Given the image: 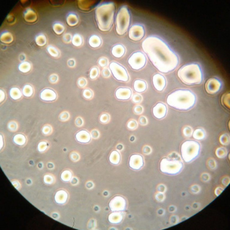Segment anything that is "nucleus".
I'll list each match as a JSON object with an SVG mask.
<instances>
[{"label": "nucleus", "instance_id": "obj_9", "mask_svg": "<svg viewBox=\"0 0 230 230\" xmlns=\"http://www.w3.org/2000/svg\"><path fill=\"white\" fill-rule=\"evenodd\" d=\"M110 71L114 77L118 80L127 82L129 80V76L127 70L120 64L116 62H112L110 65Z\"/></svg>", "mask_w": 230, "mask_h": 230}, {"label": "nucleus", "instance_id": "obj_22", "mask_svg": "<svg viewBox=\"0 0 230 230\" xmlns=\"http://www.w3.org/2000/svg\"><path fill=\"white\" fill-rule=\"evenodd\" d=\"M134 88L136 92L141 93L146 90L147 85L144 81L140 80H137L134 82Z\"/></svg>", "mask_w": 230, "mask_h": 230}, {"label": "nucleus", "instance_id": "obj_12", "mask_svg": "<svg viewBox=\"0 0 230 230\" xmlns=\"http://www.w3.org/2000/svg\"><path fill=\"white\" fill-rule=\"evenodd\" d=\"M221 83L217 78H212L208 81L205 84V89L210 94L218 93L221 89Z\"/></svg>", "mask_w": 230, "mask_h": 230}, {"label": "nucleus", "instance_id": "obj_52", "mask_svg": "<svg viewBox=\"0 0 230 230\" xmlns=\"http://www.w3.org/2000/svg\"><path fill=\"white\" fill-rule=\"evenodd\" d=\"M75 124L77 126H81L83 124V121L82 120V119L80 118H77L75 120Z\"/></svg>", "mask_w": 230, "mask_h": 230}, {"label": "nucleus", "instance_id": "obj_43", "mask_svg": "<svg viewBox=\"0 0 230 230\" xmlns=\"http://www.w3.org/2000/svg\"><path fill=\"white\" fill-rule=\"evenodd\" d=\"M8 128H9L10 130L13 131H16L17 128V124L15 122H10L8 124Z\"/></svg>", "mask_w": 230, "mask_h": 230}, {"label": "nucleus", "instance_id": "obj_18", "mask_svg": "<svg viewBox=\"0 0 230 230\" xmlns=\"http://www.w3.org/2000/svg\"><path fill=\"white\" fill-rule=\"evenodd\" d=\"M77 140L81 143H88L91 140L90 134L86 130H81L75 135Z\"/></svg>", "mask_w": 230, "mask_h": 230}, {"label": "nucleus", "instance_id": "obj_49", "mask_svg": "<svg viewBox=\"0 0 230 230\" xmlns=\"http://www.w3.org/2000/svg\"><path fill=\"white\" fill-rule=\"evenodd\" d=\"M50 80L51 82H53V83H55L56 82L57 80H58V77L57 75H55V74H53L52 75H51L50 77Z\"/></svg>", "mask_w": 230, "mask_h": 230}, {"label": "nucleus", "instance_id": "obj_23", "mask_svg": "<svg viewBox=\"0 0 230 230\" xmlns=\"http://www.w3.org/2000/svg\"><path fill=\"white\" fill-rule=\"evenodd\" d=\"M89 43L90 46L93 48H96L99 47L101 44V40L97 35H93L90 37L89 40Z\"/></svg>", "mask_w": 230, "mask_h": 230}, {"label": "nucleus", "instance_id": "obj_29", "mask_svg": "<svg viewBox=\"0 0 230 230\" xmlns=\"http://www.w3.org/2000/svg\"><path fill=\"white\" fill-rule=\"evenodd\" d=\"M0 39L3 43H10L13 41V37L9 32H5L1 34Z\"/></svg>", "mask_w": 230, "mask_h": 230}, {"label": "nucleus", "instance_id": "obj_50", "mask_svg": "<svg viewBox=\"0 0 230 230\" xmlns=\"http://www.w3.org/2000/svg\"><path fill=\"white\" fill-rule=\"evenodd\" d=\"M71 159H72L73 160H74V161H76V160H77L79 159V155H78L77 154L74 152V153H72V154H71Z\"/></svg>", "mask_w": 230, "mask_h": 230}, {"label": "nucleus", "instance_id": "obj_24", "mask_svg": "<svg viewBox=\"0 0 230 230\" xmlns=\"http://www.w3.org/2000/svg\"><path fill=\"white\" fill-rule=\"evenodd\" d=\"M120 160L119 152L117 151H113L111 152L110 156V161L113 165H118Z\"/></svg>", "mask_w": 230, "mask_h": 230}, {"label": "nucleus", "instance_id": "obj_39", "mask_svg": "<svg viewBox=\"0 0 230 230\" xmlns=\"http://www.w3.org/2000/svg\"><path fill=\"white\" fill-rule=\"evenodd\" d=\"M99 75V70L96 67H94L90 70V77L91 79L96 78Z\"/></svg>", "mask_w": 230, "mask_h": 230}, {"label": "nucleus", "instance_id": "obj_30", "mask_svg": "<svg viewBox=\"0 0 230 230\" xmlns=\"http://www.w3.org/2000/svg\"><path fill=\"white\" fill-rule=\"evenodd\" d=\"M31 66L30 63L27 62H22L19 66V69L22 73H27L30 70Z\"/></svg>", "mask_w": 230, "mask_h": 230}, {"label": "nucleus", "instance_id": "obj_31", "mask_svg": "<svg viewBox=\"0 0 230 230\" xmlns=\"http://www.w3.org/2000/svg\"><path fill=\"white\" fill-rule=\"evenodd\" d=\"M33 91L32 87L29 85H25L22 89L23 95L25 97H30L33 94Z\"/></svg>", "mask_w": 230, "mask_h": 230}, {"label": "nucleus", "instance_id": "obj_40", "mask_svg": "<svg viewBox=\"0 0 230 230\" xmlns=\"http://www.w3.org/2000/svg\"><path fill=\"white\" fill-rule=\"evenodd\" d=\"M44 181L47 184H51L54 182V178L50 175H46L44 177Z\"/></svg>", "mask_w": 230, "mask_h": 230}, {"label": "nucleus", "instance_id": "obj_41", "mask_svg": "<svg viewBox=\"0 0 230 230\" xmlns=\"http://www.w3.org/2000/svg\"><path fill=\"white\" fill-rule=\"evenodd\" d=\"M83 95L86 99H89L93 96V93H92L91 90H89V89H85L83 92Z\"/></svg>", "mask_w": 230, "mask_h": 230}, {"label": "nucleus", "instance_id": "obj_42", "mask_svg": "<svg viewBox=\"0 0 230 230\" xmlns=\"http://www.w3.org/2000/svg\"><path fill=\"white\" fill-rule=\"evenodd\" d=\"M59 118H60V119L63 121L68 120V119L69 118V114L66 112H63L60 114Z\"/></svg>", "mask_w": 230, "mask_h": 230}, {"label": "nucleus", "instance_id": "obj_2", "mask_svg": "<svg viewBox=\"0 0 230 230\" xmlns=\"http://www.w3.org/2000/svg\"><path fill=\"white\" fill-rule=\"evenodd\" d=\"M196 97L190 90L179 89L170 94L166 102L170 107L178 110H189L196 104Z\"/></svg>", "mask_w": 230, "mask_h": 230}, {"label": "nucleus", "instance_id": "obj_20", "mask_svg": "<svg viewBox=\"0 0 230 230\" xmlns=\"http://www.w3.org/2000/svg\"><path fill=\"white\" fill-rule=\"evenodd\" d=\"M123 218V214L120 212H113L110 213L108 218V220L110 223L119 224L121 222Z\"/></svg>", "mask_w": 230, "mask_h": 230}, {"label": "nucleus", "instance_id": "obj_6", "mask_svg": "<svg viewBox=\"0 0 230 230\" xmlns=\"http://www.w3.org/2000/svg\"><path fill=\"white\" fill-rule=\"evenodd\" d=\"M200 144L194 140H187L181 146V155L185 162L194 160L199 155Z\"/></svg>", "mask_w": 230, "mask_h": 230}, {"label": "nucleus", "instance_id": "obj_26", "mask_svg": "<svg viewBox=\"0 0 230 230\" xmlns=\"http://www.w3.org/2000/svg\"><path fill=\"white\" fill-rule=\"evenodd\" d=\"M13 141L17 145L22 146L26 143V138L24 135L19 134L13 137Z\"/></svg>", "mask_w": 230, "mask_h": 230}, {"label": "nucleus", "instance_id": "obj_13", "mask_svg": "<svg viewBox=\"0 0 230 230\" xmlns=\"http://www.w3.org/2000/svg\"><path fill=\"white\" fill-rule=\"evenodd\" d=\"M144 164L143 157L139 154L131 155L129 162V165L131 169L135 170H140Z\"/></svg>", "mask_w": 230, "mask_h": 230}, {"label": "nucleus", "instance_id": "obj_17", "mask_svg": "<svg viewBox=\"0 0 230 230\" xmlns=\"http://www.w3.org/2000/svg\"><path fill=\"white\" fill-rule=\"evenodd\" d=\"M40 98L43 101H52L57 99L56 93L52 89H45L40 93Z\"/></svg>", "mask_w": 230, "mask_h": 230}, {"label": "nucleus", "instance_id": "obj_11", "mask_svg": "<svg viewBox=\"0 0 230 230\" xmlns=\"http://www.w3.org/2000/svg\"><path fill=\"white\" fill-rule=\"evenodd\" d=\"M145 30L143 25L140 24L133 25L129 30L128 36L130 39L134 41H139L143 38Z\"/></svg>", "mask_w": 230, "mask_h": 230}, {"label": "nucleus", "instance_id": "obj_16", "mask_svg": "<svg viewBox=\"0 0 230 230\" xmlns=\"http://www.w3.org/2000/svg\"><path fill=\"white\" fill-rule=\"evenodd\" d=\"M132 91L128 88H120L116 91L115 95L118 99L121 100H128L130 99Z\"/></svg>", "mask_w": 230, "mask_h": 230}, {"label": "nucleus", "instance_id": "obj_1", "mask_svg": "<svg viewBox=\"0 0 230 230\" xmlns=\"http://www.w3.org/2000/svg\"><path fill=\"white\" fill-rule=\"evenodd\" d=\"M141 47L154 66L162 73L172 71L179 64L177 54L166 42L157 36L147 37L143 41Z\"/></svg>", "mask_w": 230, "mask_h": 230}, {"label": "nucleus", "instance_id": "obj_53", "mask_svg": "<svg viewBox=\"0 0 230 230\" xmlns=\"http://www.w3.org/2000/svg\"><path fill=\"white\" fill-rule=\"evenodd\" d=\"M133 100L135 102H140V101L141 100V97L139 95H135L133 97Z\"/></svg>", "mask_w": 230, "mask_h": 230}, {"label": "nucleus", "instance_id": "obj_56", "mask_svg": "<svg viewBox=\"0 0 230 230\" xmlns=\"http://www.w3.org/2000/svg\"><path fill=\"white\" fill-rule=\"evenodd\" d=\"M0 101L1 102H2L4 99H5V93H4V91L2 90H0Z\"/></svg>", "mask_w": 230, "mask_h": 230}, {"label": "nucleus", "instance_id": "obj_8", "mask_svg": "<svg viewBox=\"0 0 230 230\" xmlns=\"http://www.w3.org/2000/svg\"><path fill=\"white\" fill-rule=\"evenodd\" d=\"M146 60V57L144 54L140 51H137L131 56L128 59V63L132 69L140 70L145 66Z\"/></svg>", "mask_w": 230, "mask_h": 230}, {"label": "nucleus", "instance_id": "obj_7", "mask_svg": "<svg viewBox=\"0 0 230 230\" xmlns=\"http://www.w3.org/2000/svg\"><path fill=\"white\" fill-rule=\"evenodd\" d=\"M183 168V164L180 160L170 158H163L160 163L162 172L168 175H176L180 173Z\"/></svg>", "mask_w": 230, "mask_h": 230}, {"label": "nucleus", "instance_id": "obj_44", "mask_svg": "<svg viewBox=\"0 0 230 230\" xmlns=\"http://www.w3.org/2000/svg\"><path fill=\"white\" fill-rule=\"evenodd\" d=\"M109 120V116L107 114H104L100 117V121L102 123H105Z\"/></svg>", "mask_w": 230, "mask_h": 230}, {"label": "nucleus", "instance_id": "obj_25", "mask_svg": "<svg viewBox=\"0 0 230 230\" xmlns=\"http://www.w3.org/2000/svg\"><path fill=\"white\" fill-rule=\"evenodd\" d=\"M24 18L27 21L33 22L36 20L37 17H36L35 13H34V12L33 10H31L30 9H28L26 10V12L25 13Z\"/></svg>", "mask_w": 230, "mask_h": 230}, {"label": "nucleus", "instance_id": "obj_21", "mask_svg": "<svg viewBox=\"0 0 230 230\" xmlns=\"http://www.w3.org/2000/svg\"><path fill=\"white\" fill-rule=\"evenodd\" d=\"M125 48L121 44H117L113 47L112 49V54L116 58H121L125 54Z\"/></svg>", "mask_w": 230, "mask_h": 230}, {"label": "nucleus", "instance_id": "obj_10", "mask_svg": "<svg viewBox=\"0 0 230 230\" xmlns=\"http://www.w3.org/2000/svg\"><path fill=\"white\" fill-rule=\"evenodd\" d=\"M109 206L112 212H121L126 210L127 202L124 197L117 196L111 200Z\"/></svg>", "mask_w": 230, "mask_h": 230}, {"label": "nucleus", "instance_id": "obj_28", "mask_svg": "<svg viewBox=\"0 0 230 230\" xmlns=\"http://www.w3.org/2000/svg\"><path fill=\"white\" fill-rule=\"evenodd\" d=\"M67 24L70 26H74L78 22V19L74 13H70L67 17Z\"/></svg>", "mask_w": 230, "mask_h": 230}, {"label": "nucleus", "instance_id": "obj_36", "mask_svg": "<svg viewBox=\"0 0 230 230\" xmlns=\"http://www.w3.org/2000/svg\"><path fill=\"white\" fill-rule=\"evenodd\" d=\"M53 30L57 34L60 35L63 32L65 28L63 25L60 23H55L53 25Z\"/></svg>", "mask_w": 230, "mask_h": 230}, {"label": "nucleus", "instance_id": "obj_27", "mask_svg": "<svg viewBox=\"0 0 230 230\" xmlns=\"http://www.w3.org/2000/svg\"><path fill=\"white\" fill-rule=\"evenodd\" d=\"M9 94L13 100H18L21 98L22 94L20 89L17 88H12L10 89Z\"/></svg>", "mask_w": 230, "mask_h": 230}, {"label": "nucleus", "instance_id": "obj_19", "mask_svg": "<svg viewBox=\"0 0 230 230\" xmlns=\"http://www.w3.org/2000/svg\"><path fill=\"white\" fill-rule=\"evenodd\" d=\"M68 198L67 193L65 190H60L58 191L55 195V201L59 204H65Z\"/></svg>", "mask_w": 230, "mask_h": 230}, {"label": "nucleus", "instance_id": "obj_45", "mask_svg": "<svg viewBox=\"0 0 230 230\" xmlns=\"http://www.w3.org/2000/svg\"><path fill=\"white\" fill-rule=\"evenodd\" d=\"M136 127V123L135 121H130L128 123V127L131 130H134Z\"/></svg>", "mask_w": 230, "mask_h": 230}, {"label": "nucleus", "instance_id": "obj_32", "mask_svg": "<svg viewBox=\"0 0 230 230\" xmlns=\"http://www.w3.org/2000/svg\"><path fill=\"white\" fill-rule=\"evenodd\" d=\"M35 40H36V44L39 46H43L46 44V42H47L46 38L43 34H40L38 36H37L36 37Z\"/></svg>", "mask_w": 230, "mask_h": 230}, {"label": "nucleus", "instance_id": "obj_3", "mask_svg": "<svg viewBox=\"0 0 230 230\" xmlns=\"http://www.w3.org/2000/svg\"><path fill=\"white\" fill-rule=\"evenodd\" d=\"M115 6L112 2H104L96 9V19L100 30L104 32L110 29L114 20Z\"/></svg>", "mask_w": 230, "mask_h": 230}, {"label": "nucleus", "instance_id": "obj_58", "mask_svg": "<svg viewBox=\"0 0 230 230\" xmlns=\"http://www.w3.org/2000/svg\"><path fill=\"white\" fill-rule=\"evenodd\" d=\"M1 149L2 147V146H3V139H2V135H1Z\"/></svg>", "mask_w": 230, "mask_h": 230}, {"label": "nucleus", "instance_id": "obj_37", "mask_svg": "<svg viewBox=\"0 0 230 230\" xmlns=\"http://www.w3.org/2000/svg\"><path fill=\"white\" fill-rule=\"evenodd\" d=\"M47 51L49 52L50 55H52V57H57L58 56V55H59L58 51H57V50L55 48H54L52 46H49L47 47Z\"/></svg>", "mask_w": 230, "mask_h": 230}, {"label": "nucleus", "instance_id": "obj_48", "mask_svg": "<svg viewBox=\"0 0 230 230\" xmlns=\"http://www.w3.org/2000/svg\"><path fill=\"white\" fill-rule=\"evenodd\" d=\"M99 65H100L101 66L104 67V66H105L107 65V60L106 59H105V58H101V59L99 60Z\"/></svg>", "mask_w": 230, "mask_h": 230}, {"label": "nucleus", "instance_id": "obj_57", "mask_svg": "<svg viewBox=\"0 0 230 230\" xmlns=\"http://www.w3.org/2000/svg\"><path fill=\"white\" fill-rule=\"evenodd\" d=\"M75 64V62L74 60H70L69 61V65L70 66H74Z\"/></svg>", "mask_w": 230, "mask_h": 230}, {"label": "nucleus", "instance_id": "obj_46", "mask_svg": "<svg viewBox=\"0 0 230 230\" xmlns=\"http://www.w3.org/2000/svg\"><path fill=\"white\" fill-rule=\"evenodd\" d=\"M78 83L81 87H84L86 84V81L84 78H81L78 80Z\"/></svg>", "mask_w": 230, "mask_h": 230}, {"label": "nucleus", "instance_id": "obj_38", "mask_svg": "<svg viewBox=\"0 0 230 230\" xmlns=\"http://www.w3.org/2000/svg\"><path fill=\"white\" fill-rule=\"evenodd\" d=\"M47 146H48V144L47 142L41 141V142L39 143V144H38V149L40 152H44L47 150Z\"/></svg>", "mask_w": 230, "mask_h": 230}, {"label": "nucleus", "instance_id": "obj_47", "mask_svg": "<svg viewBox=\"0 0 230 230\" xmlns=\"http://www.w3.org/2000/svg\"><path fill=\"white\" fill-rule=\"evenodd\" d=\"M43 132L44 134H49L51 132V128L49 126H46L43 128Z\"/></svg>", "mask_w": 230, "mask_h": 230}, {"label": "nucleus", "instance_id": "obj_14", "mask_svg": "<svg viewBox=\"0 0 230 230\" xmlns=\"http://www.w3.org/2000/svg\"><path fill=\"white\" fill-rule=\"evenodd\" d=\"M152 83L157 90L162 91L166 86V80L163 75L160 74H156L152 77Z\"/></svg>", "mask_w": 230, "mask_h": 230}, {"label": "nucleus", "instance_id": "obj_33", "mask_svg": "<svg viewBox=\"0 0 230 230\" xmlns=\"http://www.w3.org/2000/svg\"><path fill=\"white\" fill-rule=\"evenodd\" d=\"M193 136L194 138L198 139V140H201L204 138L205 137V133L204 131L201 130V129H197L194 131Z\"/></svg>", "mask_w": 230, "mask_h": 230}, {"label": "nucleus", "instance_id": "obj_15", "mask_svg": "<svg viewBox=\"0 0 230 230\" xmlns=\"http://www.w3.org/2000/svg\"><path fill=\"white\" fill-rule=\"evenodd\" d=\"M152 112H153L154 116L156 118L158 119H161L163 118L166 115V113H167L166 106L162 102H159L154 107L152 110Z\"/></svg>", "mask_w": 230, "mask_h": 230}, {"label": "nucleus", "instance_id": "obj_51", "mask_svg": "<svg viewBox=\"0 0 230 230\" xmlns=\"http://www.w3.org/2000/svg\"><path fill=\"white\" fill-rule=\"evenodd\" d=\"M102 75H103L104 77H109L110 75V70H108V69H104V70H103V71H102Z\"/></svg>", "mask_w": 230, "mask_h": 230}, {"label": "nucleus", "instance_id": "obj_4", "mask_svg": "<svg viewBox=\"0 0 230 230\" xmlns=\"http://www.w3.org/2000/svg\"><path fill=\"white\" fill-rule=\"evenodd\" d=\"M178 78L186 85H199L202 80V72L199 65L190 63L186 65L178 70L177 72Z\"/></svg>", "mask_w": 230, "mask_h": 230}, {"label": "nucleus", "instance_id": "obj_54", "mask_svg": "<svg viewBox=\"0 0 230 230\" xmlns=\"http://www.w3.org/2000/svg\"><path fill=\"white\" fill-rule=\"evenodd\" d=\"M63 37H64V38H63L64 40H65L66 42H69V41L71 40V35H69V34H66L65 35H64Z\"/></svg>", "mask_w": 230, "mask_h": 230}, {"label": "nucleus", "instance_id": "obj_55", "mask_svg": "<svg viewBox=\"0 0 230 230\" xmlns=\"http://www.w3.org/2000/svg\"><path fill=\"white\" fill-rule=\"evenodd\" d=\"M91 136L94 138H96L99 136V132L96 130L93 131H91Z\"/></svg>", "mask_w": 230, "mask_h": 230}, {"label": "nucleus", "instance_id": "obj_34", "mask_svg": "<svg viewBox=\"0 0 230 230\" xmlns=\"http://www.w3.org/2000/svg\"><path fill=\"white\" fill-rule=\"evenodd\" d=\"M71 41H72L73 44L75 46H77V47L80 46L82 44V38L80 35L78 34L74 35L72 38Z\"/></svg>", "mask_w": 230, "mask_h": 230}, {"label": "nucleus", "instance_id": "obj_5", "mask_svg": "<svg viewBox=\"0 0 230 230\" xmlns=\"http://www.w3.org/2000/svg\"><path fill=\"white\" fill-rule=\"evenodd\" d=\"M131 15L130 11L126 6L120 8L116 18V30L118 35H124L130 25Z\"/></svg>", "mask_w": 230, "mask_h": 230}, {"label": "nucleus", "instance_id": "obj_35", "mask_svg": "<svg viewBox=\"0 0 230 230\" xmlns=\"http://www.w3.org/2000/svg\"><path fill=\"white\" fill-rule=\"evenodd\" d=\"M72 173L69 170H65L61 174V178L63 181L68 182L71 180Z\"/></svg>", "mask_w": 230, "mask_h": 230}]
</instances>
